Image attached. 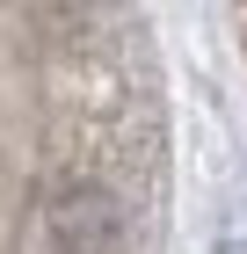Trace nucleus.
I'll return each instance as SVG.
<instances>
[{
  "instance_id": "nucleus-1",
  "label": "nucleus",
  "mask_w": 247,
  "mask_h": 254,
  "mask_svg": "<svg viewBox=\"0 0 247 254\" xmlns=\"http://www.w3.org/2000/svg\"><path fill=\"white\" fill-rule=\"evenodd\" d=\"M44 225H51L58 254H124V240H131V218H124V203H116L102 182L58 189L51 211H44Z\"/></svg>"
}]
</instances>
